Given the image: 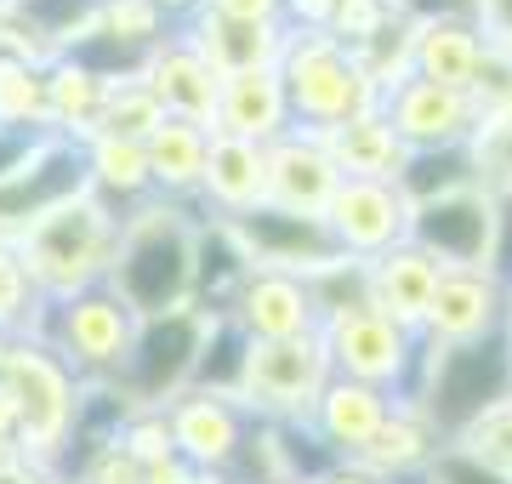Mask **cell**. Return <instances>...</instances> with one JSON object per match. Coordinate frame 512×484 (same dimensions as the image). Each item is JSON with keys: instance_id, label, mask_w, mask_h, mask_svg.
<instances>
[{"instance_id": "cell-35", "label": "cell", "mask_w": 512, "mask_h": 484, "mask_svg": "<svg viewBox=\"0 0 512 484\" xmlns=\"http://www.w3.org/2000/svg\"><path fill=\"white\" fill-rule=\"evenodd\" d=\"M467 154H473L478 188H490L495 200L512 194V103L507 109H484L473 143H467Z\"/></svg>"}, {"instance_id": "cell-56", "label": "cell", "mask_w": 512, "mask_h": 484, "mask_svg": "<svg viewBox=\"0 0 512 484\" xmlns=\"http://www.w3.org/2000/svg\"><path fill=\"white\" fill-rule=\"evenodd\" d=\"M6 6H12V0H0V12H6Z\"/></svg>"}, {"instance_id": "cell-41", "label": "cell", "mask_w": 512, "mask_h": 484, "mask_svg": "<svg viewBox=\"0 0 512 484\" xmlns=\"http://www.w3.org/2000/svg\"><path fill=\"white\" fill-rule=\"evenodd\" d=\"M120 450H126L131 462H160L171 456V422H165V410H131L126 428H120Z\"/></svg>"}, {"instance_id": "cell-52", "label": "cell", "mask_w": 512, "mask_h": 484, "mask_svg": "<svg viewBox=\"0 0 512 484\" xmlns=\"http://www.w3.org/2000/svg\"><path fill=\"white\" fill-rule=\"evenodd\" d=\"M6 456H18V410H12V393L0 382V462Z\"/></svg>"}, {"instance_id": "cell-19", "label": "cell", "mask_w": 512, "mask_h": 484, "mask_svg": "<svg viewBox=\"0 0 512 484\" xmlns=\"http://www.w3.org/2000/svg\"><path fill=\"white\" fill-rule=\"evenodd\" d=\"M393 399L399 393H382V388H370V382H353V376H330V388L319 393L308 428L336 462H359L376 445L382 422L393 416Z\"/></svg>"}, {"instance_id": "cell-34", "label": "cell", "mask_w": 512, "mask_h": 484, "mask_svg": "<svg viewBox=\"0 0 512 484\" xmlns=\"http://www.w3.org/2000/svg\"><path fill=\"white\" fill-rule=\"evenodd\" d=\"M165 120L160 97L137 80H114L109 86V103H103V120H97V137H126V143H148L154 126Z\"/></svg>"}, {"instance_id": "cell-37", "label": "cell", "mask_w": 512, "mask_h": 484, "mask_svg": "<svg viewBox=\"0 0 512 484\" xmlns=\"http://www.w3.org/2000/svg\"><path fill=\"white\" fill-rule=\"evenodd\" d=\"M313 291V308H319V319H342V314H359V308H370V262L359 257H336L330 268H319L308 280Z\"/></svg>"}, {"instance_id": "cell-13", "label": "cell", "mask_w": 512, "mask_h": 484, "mask_svg": "<svg viewBox=\"0 0 512 484\" xmlns=\"http://www.w3.org/2000/svg\"><path fill=\"white\" fill-rule=\"evenodd\" d=\"M382 114L410 154H439V149H467L473 143L484 103L473 92L439 86V80H404L399 92L382 97Z\"/></svg>"}, {"instance_id": "cell-9", "label": "cell", "mask_w": 512, "mask_h": 484, "mask_svg": "<svg viewBox=\"0 0 512 484\" xmlns=\"http://www.w3.org/2000/svg\"><path fill=\"white\" fill-rule=\"evenodd\" d=\"M325 336H296V342H251L245 359V410L262 422H308L319 393L330 388Z\"/></svg>"}, {"instance_id": "cell-15", "label": "cell", "mask_w": 512, "mask_h": 484, "mask_svg": "<svg viewBox=\"0 0 512 484\" xmlns=\"http://www.w3.org/2000/svg\"><path fill=\"white\" fill-rule=\"evenodd\" d=\"M239 245L251 268H274V274H296V280H313L319 268L342 257L336 240H330L325 217H308V211H285V205H256L251 217L234 223Z\"/></svg>"}, {"instance_id": "cell-50", "label": "cell", "mask_w": 512, "mask_h": 484, "mask_svg": "<svg viewBox=\"0 0 512 484\" xmlns=\"http://www.w3.org/2000/svg\"><path fill=\"white\" fill-rule=\"evenodd\" d=\"M478 29H484L495 46H507V52H512V0H484V12H478Z\"/></svg>"}, {"instance_id": "cell-51", "label": "cell", "mask_w": 512, "mask_h": 484, "mask_svg": "<svg viewBox=\"0 0 512 484\" xmlns=\"http://www.w3.org/2000/svg\"><path fill=\"white\" fill-rule=\"evenodd\" d=\"M313 484H387V479H382V473H370L365 462H330Z\"/></svg>"}, {"instance_id": "cell-8", "label": "cell", "mask_w": 512, "mask_h": 484, "mask_svg": "<svg viewBox=\"0 0 512 484\" xmlns=\"http://www.w3.org/2000/svg\"><path fill=\"white\" fill-rule=\"evenodd\" d=\"M80 194H92V177H86V143L74 137H35L29 154L0 177V245H18L35 223H46L52 211L74 205Z\"/></svg>"}, {"instance_id": "cell-36", "label": "cell", "mask_w": 512, "mask_h": 484, "mask_svg": "<svg viewBox=\"0 0 512 484\" xmlns=\"http://www.w3.org/2000/svg\"><path fill=\"white\" fill-rule=\"evenodd\" d=\"M478 183L473 177V154L467 149H439V154H410V166H404L399 188L410 205H427L439 200V194H456V188Z\"/></svg>"}, {"instance_id": "cell-46", "label": "cell", "mask_w": 512, "mask_h": 484, "mask_svg": "<svg viewBox=\"0 0 512 484\" xmlns=\"http://www.w3.org/2000/svg\"><path fill=\"white\" fill-rule=\"evenodd\" d=\"M205 6L239 23H285V0H205Z\"/></svg>"}, {"instance_id": "cell-48", "label": "cell", "mask_w": 512, "mask_h": 484, "mask_svg": "<svg viewBox=\"0 0 512 484\" xmlns=\"http://www.w3.org/2000/svg\"><path fill=\"white\" fill-rule=\"evenodd\" d=\"M342 0H285V29H330Z\"/></svg>"}, {"instance_id": "cell-38", "label": "cell", "mask_w": 512, "mask_h": 484, "mask_svg": "<svg viewBox=\"0 0 512 484\" xmlns=\"http://www.w3.org/2000/svg\"><path fill=\"white\" fill-rule=\"evenodd\" d=\"M40 319V291L29 280V268L18 262L12 245H0V331L6 336H35Z\"/></svg>"}, {"instance_id": "cell-4", "label": "cell", "mask_w": 512, "mask_h": 484, "mask_svg": "<svg viewBox=\"0 0 512 484\" xmlns=\"http://www.w3.org/2000/svg\"><path fill=\"white\" fill-rule=\"evenodd\" d=\"M410 399L439 428L444 445L461 439L484 410L512 399V331L484 336V342H456V348H421Z\"/></svg>"}, {"instance_id": "cell-16", "label": "cell", "mask_w": 512, "mask_h": 484, "mask_svg": "<svg viewBox=\"0 0 512 484\" xmlns=\"http://www.w3.org/2000/svg\"><path fill=\"white\" fill-rule=\"evenodd\" d=\"M165 422H171V445L183 462H194L200 473H228L245 450V433H251L256 416L239 399L188 388L183 399L165 405Z\"/></svg>"}, {"instance_id": "cell-49", "label": "cell", "mask_w": 512, "mask_h": 484, "mask_svg": "<svg viewBox=\"0 0 512 484\" xmlns=\"http://www.w3.org/2000/svg\"><path fill=\"white\" fill-rule=\"evenodd\" d=\"M194 479H200V467L183 462L177 450L160 456V462H143V484H194Z\"/></svg>"}, {"instance_id": "cell-55", "label": "cell", "mask_w": 512, "mask_h": 484, "mask_svg": "<svg viewBox=\"0 0 512 484\" xmlns=\"http://www.w3.org/2000/svg\"><path fill=\"white\" fill-rule=\"evenodd\" d=\"M194 484H234V473H200Z\"/></svg>"}, {"instance_id": "cell-22", "label": "cell", "mask_w": 512, "mask_h": 484, "mask_svg": "<svg viewBox=\"0 0 512 484\" xmlns=\"http://www.w3.org/2000/svg\"><path fill=\"white\" fill-rule=\"evenodd\" d=\"M211 131L239 137V143H262V149H274L285 131H296V114H291V97H285L279 69H245V75L222 80L217 126Z\"/></svg>"}, {"instance_id": "cell-32", "label": "cell", "mask_w": 512, "mask_h": 484, "mask_svg": "<svg viewBox=\"0 0 512 484\" xmlns=\"http://www.w3.org/2000/svg\"><path fill=\"white\" fill-rule=\"evenodd\" d=\"M245 359H251V336L239 331L234 319H211L200 365H194V388L222 393V399H239V393H245ZM239 405H245V399H239Z\"/></svg>"}, {"instance_id": "cell-26", "label": "cell", "mask_w": 512, "mask_h": 484, "mask_svg": "<svg viewBox=\"0 0 512 484\" xmlns=\"http://www.w3.org/2000/svg\"><path fill=\"white\" fill-rule=\"evenodd\" d=\"M490 57V35L467 18H439L416 23V80H439L456 92H473Z\"/></svg>"}, {"instance_id": "cell-47", "label": "cell", "mask_w": 512, "mask_h": 484, "mask_svg": "<svg viewBox=\"0 0 512 484\" xmlns=\"http://www.w3.org/2000/svg\"><path fill=\"white\" fill-rule=\"evenodd\" d=\"M0 484H63L57 479V467H46L40 462V456H6V462H0Z\"/></svg>"}, {"instance_id": "cell-10", "label": "cell", "mask_w": 512, "mask_h": 484, "mask_svg": "<svg viewBox=\"0 0 512 484\" xmlns=\"http://www.w3.org/2000/svg\"><path fill=\"white\" fill-rule=\"evenodd\" d=\"M325 354L336 376H353V382H370L382 393H410L421 371V336L399 319L376 314V308H359V314L330 319L325 331Z\"/></svg>"}, {"instance_id": "cell-6", "label": "cell", "mask_w": 512, "mask_h": 484, "mask_svg": "<svg viewBox=\"0 0 512 484\" xmlns=\"http://www.w3.org/2000/svg\"><path fill=\"white\" fill-rule=\"evenodd\" d=\"M0 382H6L12 410H18V450L23 456H40L46 467H57L74 439L80 405H86V382H74L69 365L52 348H40L35 336L12 342V359H6Z\"/></svg>"}, {"instance_id": "cell-7", "label": "cell", "mask_w": 512, "mask_h": 484, "mask_svg": "<svg viewBox=\"0 0 512 484\" xmlns=\"http://www.w3.org/2000/svg\"><path fill=\"white\" fill-rule=\"evenodd\" d=\"M205 331H211V319L200 308H177V314L143 319L126 365H120V376H114L109 388L131 410H165L171 399H183L194 388V365H200Z\"/></svg>"}, {"instance_id": "cell-54", "label": "cell", "mask_w": 512, "mask_h": 484, "mask_svg": "<svg viewBox=\"0 0 512 484\" xmlns=\"http://www.w3.org/2000/svg\"><path fill=\"white\" fill-rule=\"evenodd\" d=\"M12 342H18V336H6V331H0V371H6V359H12Z\"/></svg>"}, {"instance_id": "cell-3", "label": "cell", "mask_w": 512, "mask_h": 484, "mask_svg": "<svg viewBox=\"0 0 512 484\" xmlns=\"http://www.w3.org/2000/svg\"><path fill=\"white\" fill-rule=\"evenodd\" d=\"M279 80L291 97V114L302 131H336L359 120V114L382 109L376 80L359 69V57L330 35V29H285V52H279Z\"/></svg>"}, {"instance_id": "cell-53", "label": "cell", "mask_w": 512, "mask_h": 484, "mask_svg": "<svg viewBox=\"0 0 512 484\" xmlns=\"http://www.w3.org/2000/svg\"><path fill=\"white\" fill-rule=\"evenodd\" d=\"M154 6H160L171 23H188V18H194V12L205 6V0H154Z\"/></svg>"}, {"instance_id": "cell-31", "label": "cell", "mask_w": 512, "mask_h": 484, "mask_svg": "<svg viewBox=\"0 0 512 484\" xmlns=\"http://www.w3.org/2000/svg\"><path fill=\"white\" fill-rule=\"evenodd\" d=\"M86 177L103 205H114L120 217L154 200V177H148V149L126 143V137H86Z\"/></svg>"}, {"instance_id": "cell-24", "label": "cell", "mask_w": 512, "mask_h": 484, "mask_svg": "<svg viewBox=\"0 0 512 484\" xmlns=\"http://www.w3.org/2000/svg\"><path fill=\"white\" fill-rule=\"evenodd\" d=\"M439 280H444V262L427 257L416 240H404V245H393L387 257L370 262V308L387 314V319H399V325H410V331L421 336V319L433 308Z\"/></svg>"}, {"instance_id": "cell-45", "label": "cell", "mask_w": 512, "mask_h": 484, "mask_svg": "<svg viewBox=\"0 0 512 484\" xmlns=\"http://www.w3.org/2000/svg\"><path fill=\"white\" fill-rule=\"evenodd\" d=\"M490 274L512 291V194L495 200V262H490Z\"/></svg>"}, {"instance_id": "cell-27", "label": "cell", "mask_w": 512, "mask_h": 484, "mask_svg": "<svg viewBox=\"0 0 512 484\" xmlns=\"http://www.w3.org/2000/svg\"><path fill=\"white\" fill-rule=\"evenodd\" d=\"M143 149H148L154 200H177L200 211V177H205V154H211V131L188 126V120H160Z\"/></svg>"}, {"instance_id": "cell-57", "label": "cell", "mask_w": 512, "mask_h": 484, "mask_svg": "<svg viewBox=\"0 0 512 484\" xmlns=\"http://www.w3.org/2000/svg\"><path fill=\"white\" fill-rule=\"evenodd\" d=\"M507 331H512V319H507Z\"/></svg>"}, {"instance_id": "cell-58", "label": "cell", "mask_w": 512, "mask_h": 484, "mask_svg": "<svg viewBox=\"0 0 512 484\" xmlns=\"http://www.w3.org/2000/svg\"><path fill=\"white\" fill-rule=\"evenodd\" d=\"M291 484H302V479H291Z\"/></svg>"}, {"instance_id": "cell-39", "label": "cell", "mask_w": 512, "mask_h": 484, "mask_svg": "<svg viewBox=\"0 0 512 484\" xmlns=\"http://www.w3.org/2000/svg\"><path fill=\"white\" fill-rule=\"evenodd\" d=\"M450 445H461L467 456H478L484 467H495V473L512 479V399H501L495 410H484L473 428L461 433V439H450Z\"/></svg>"}, {"instance_id": "cell-12", "label": "cell", "mask_w": 512, "mask_h": 484, "mask_svg": "<svg viewBox=\"0 0 512 484\" xmlns=\"http://www.w3.org/2000/svg\"><path fill=\"white\" fill-rule=\"evenodd\" d=\"M325 228L342 257L376 262L393 245L410 240V200L399 183H376V177H342V188L325 205Z\"/></svg>"}, {"instance_id": "cell-20", "label": "cell", "mask_w": 512, "mask_h": 484, "mask_svg": "<svg viewBox=\"0 0 512 484\" xmlns=\"http://www.w3.org/2000/svg\"><path fill=\"white\" fill-rule=\"evenodd\" d=\"M256 205H268V149L211 131V154H205L200 177V217L239 223Z\"/></svg>"}, {"instance_id": "cell-29", "label": "cell", "mask_w": 512, "mask_h": 484, "mask_svg": "<svg viewBox=\"0 0 512 484\" xmlns=\"http://www.w3.org/2000/svg\"><path fill=\"white\" fill-rule=\"evenodd\" d=\"M109 86L114 80H103L92 63H80V57H69V52L57 57L52 69H46V120H52L57 137H74V143L97 137Z\"/></svg>"}, {"instance_id": "cell-11", "label": "cell", "mask_w": 512, "mask_h": 484, "mask_svg": "<svg viewBox=\"0 0 512 484\" xmlns=\"http://www.w3.org/2000/svg\"><path fill=\"white\" fill-rule=\"evenodd\" d=\"M410 240L439 257L444 268H490L495 262V194L490 188H456L427 205H410Z\"/></svg>"}, {"instance_id": "cell-42", "label": "cell", "mask_w": 512, "mask_h": 484, "mask_svg": "<svg viewBox=\"0 0 512 484\" xmlns=\"http://www.w3.org/2000/svg\"><path fill=\"white\" fill-rule=\"evenodd\" d=\"M421 484H512L507 473H495V467H484L478 456H467L461 445H444L439 456H433V467H427V479Z\"/></svg>"}, {"instance_id": "cell-5", "label": "cell", "mask_w": 512, "mask_h": 484, "mask_svg": "<svg viewBox=\"0 0 512 484\" xmlns=\"http://www.w3.org/2000/svg\"><path fill=\"white\" fill-rule=\"evenodd\" d=\"M137 325H143V319L131 314L126 302H120V291L103 280V285L74 291V297L40 302L35 342L52 348V354L69 365L74 382L109 388L114 376H120V365H126L131 342H137Z\"/></svg>"}, {"instance_id": "cell-43", "label": "cell", "mask_w": 512, "mask_h": 484, "mask_svg": "<svg viewBox=\"0 0 512 484\" xmlns=\"http://www.w3.org/2000/svg\"><path fill=\"white\" fill-rule=\"evenodd\" d=\"M69 484H143V462H131L120 445H109V450H97Z\"/></svg>"}, {"instance_id": "cell-14", "label": "cell", "mask_w": 512, "mask_h": 484, "mask_svg": "<svg viewBox=\"0 0 512 484\" xmlns=\"http://www.w3.org/2000/svg\"><path fill=\"white\" fill-rule=\"evenodd\" d=\"M512 319V291L490 268H444L433 308L421 319V348H456V342H484L501 336Z\"/></svg>"}, {"instance_id": "cell-40", "label": "cell", "mask_w": 512, "mask_h": 484, "mask_svg": "<svg viewBox=\"0 0 512 484\" xmlns=\"http://www.w3.org/2000/svg\"><path fill=\"white\" fill-rule=\"evenodd\" d=\"M393 18H399V12H393V0H342V6H336V18H330V35L342 40L348 52H359V46H370V40L382 35Z\"/></svg>"}, {"instance_id": "cell-17", "label": "cell", "mask_w": 512, "mask_h": 484, "mask_svg": "<svg viewBox=\"0 0 512 484\" xmlns=\"http://www.w3.org/2000/svg\"><path fill=\"white\" fill-rule=\"evenodd\" d=\"M228 319H234L251 342H296V336L325 331V319H319V308H313L308 280L274 274V268H251V280L239 285Z\"/></svg>"}, {"instance_id": "cell-59", "label": "cell", "mask_w": 512, "mask_h": 484, "mask_svg": "<svg viewBox=\"0 0 512 484\" xmlns=\"http://www.w3.org/2000/svg\"><path fill=\"white\" fill-rule=\"evenodd\" d=\"M63 484H69V479H63Z\"/></svg>"}, {"instance_id": "cell-25", "label": "cell", "mask_w": 512, "mask_h": 484, "mask_svg": "<svg viewBox=\"0 0 512 484\" xmlns=\"http://www.w3.org/2000/svg\"><path fill=\"white\" fill-rule=\"evenodd\" d=\"M439 450H444L439 428L421 416V405L410 399V393H399V399H393V416L382 422L376 445H370L359 462H365L370 473H382L387 484H421Z\"/></svg>"}, {"instance_id": "cell-33", "label": "cell", "mask_w": 512, "mask_h": 484, "mask_svg": "<svg viewBox=\"0 0 512 484\" xmlns=\"http://www.w3.org/2000/svg\"><path fill=\"white\" fill-rule=\"evenodd\" d=\"M0 131H18V137H46V69L18 63V57H0Z\"/></svg>"}, {"instance_id": "cell-18", "label": "cell", "mask_w": 512, "mask_h": 484, "mask_svg": "<svg viewBox=\"0 0 512 484\" xmlns=\"http://www.w3.org/2000/svg\"><path fill=\"white\" fill-rule=\"evenodd\" d=\"M143 86L160 97L165 120H188V126H217V97H222V75L194 52V40L183 29H171V35L154 46L143 69Z\"/></svg>"}, {"instance_id": "cell-23", "label": "cell", "mask_w": 512, "mask_h": 484, "mask_svg": "<svg viewBox=\"0 0 512 484\" xmlns=\"http://www.w3.org/2000/svg\"><path fill=\"white\" fill-rule=\"evenodd\" d=\"M194 52L217 69L222 80L228 75H245V69H279V52H285V23H239V18H222L211 6H200L188 23H177Z\"/></svg>"}, {"instance_id": "cell-21", "label": "cell", "mask_w": 512, "mask_h": 484, "mask_svg": "<svg viewBox=\"0 0 512 484\" xmlns=\"http://www.w3.org/2000/svg\"><path fill=\"white\" fill-rule=\"evenodd\" d=\"M336 188H342V171H336V160H330V149H325L319 131L296 126L268 149V205L325 217V205H330Z\"/></svg>"}, {"instance_id": "cell-44", "label": "cell", "mask_w": 512, "mask_h": 484, "mask_svg": "<svg viewBox=\"0 0 512 484\" xmlns=\"http://www.w3.org/2000/svg\"><path fill=\"white\" fill-rule=\"evenodd\" d=\"M393 12H399V18H410V23H439V18L478 23L484 0H393Z\"/></svg>"}, {"instance_id": "cell-30", "label": "cell", "mask_w": 512, "mask_h": 484, "mask_svg": "<svg viewBox=\"0 0 512 484\" xmlns=\"http://www.w3.org/2000/svg\"><path fill=\"white\" fill-rule=\"evenodd\" d=\"M325 149L342 177H376V183H399L410 166V149L399 143V131L387 126V114H359L348 126L325 131Z\"/></svg>"}, {"instance_id": "cell-1", "label": "cell", "mask_w": 512, "mask_h": 484, "mask_svg": "<svg viewBox=\"0 0 512 484\" xmlns=\"http://www.w3.org/2000/svg\"><path fill=\"white\" fill-rule=\"evenodd\" d=\"M200 211L177 200H148L120 217V251H114L109 285L120 291L137 319L177 314L194 302V245H200Z\"/></svg>"}, {"instance_id": "cell-2", "label": "cell", "mask_w": 512, "mask_h": 484, "mask_svg": "<svg viewBox=\"0 0 512 484\" xmlns=\"http://www.w3.org/2000/svg\"><path fill=\"white\" fill-rule=\"evenodd\" d=\"M18 262L29 268L40 302L74 297L86 285H103L120 251V211L103 205L97 194H80L74 205L52 211L46 223H35L18 245Z\"/></svg>"}, {"instance_id": "cell-28", "label": "cell", "mask_w": 512, "mask_h": 484, "mask_svg": "<svg viewBox=\"0 0 512 484\" xmlns=\"http://www.w3.org/2000/svg\"><path fill=\"white\" fill-rule=\"evenodd\" d=\"M245 280H251V257H245L234 223L205 217L200 245H194V302L188 308H200L205 319H228V308H234Z\"/></svg>"}]
</instances>
